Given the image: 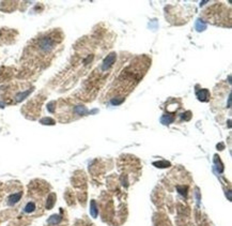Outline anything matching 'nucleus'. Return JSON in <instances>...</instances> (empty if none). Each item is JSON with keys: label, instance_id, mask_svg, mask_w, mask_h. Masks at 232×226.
Segmentation results:
<instances>
[{"label": "nucleus", "instance_id": "obj_11", "mask_svg": "<svg viewBox=\"0 0 232 226\" xmlns=\"http://www.w3.org/2000/svg\"><path fill=\"white\" fill-rule=\"evenodd\" d=\"M75 112H76L78 115H83V114L87 112V110L83 106H77L76 108H75Z\"/></svg>", "mask_w": 232, "mask_h": 226}, {"label": "nucleus", "instance_id": "obj_3", "mask_svg": "<svg viewBox=\"0 0 232 226\" xmlns=\"http://www.w3.org/2000/svg\"><path fill=\"white\" fill-rule=\"evenodd\" d=\"M22 195H23V193H22V192L14 193V194L10 195V197H9V202H8V203H9V205H10V206H13V205H15L16 203H18V200L20 199Z\"/></svg>", "mask_w": 232, "mask_h": 226}, {"label": "nucleus", "instance_id": "obj_8", "mask_svg": "<svg viewBox=\"0 0 232 226\" xmlns=\"http://www.w3.org/2000/svg\"><path fill=\"white\" fill-rule=\"evenodd\" d=\"M90 212H91V216L93 218H96L97 216V208H96V204L94 200L91 202V205H90Z\"/></svg>", "mask_w": 232, "mask_h": 226}, {"label": "nucleus", "instance_id": "obj_5", "mask_svg": "<svg viewBox=\"0 0 232 226\" xmlns=\"http://www.w3.org/2000/svg\"><path fill=\"white\" fill-rule=\"evenodd\" d=\"M197 96H198L199 100L208 101V99H209V91L206 89H201L200 91L197 92Z\"/></svg>", "mask_w": 232, "mask_h": 226}, {"label": "nucleus", "instance_id": "obj_9", "mask_svg": "<svg viewBox=\"0 0 232 226\" xmlns=\"http://www.w3.org/2000/svg\"><path fill=\"white\" fill-rule=\"evenodd\" d=\"M153 165L156 167H159V168H165V167H169L170 163L167 161H159V162H154Z\"/></svg>", "mask_w": 232, "mask_h": 226}, {"label": "nucleus", "instance_id": "obj_6", "mask_svg": "<svg viewBox=\"0 0 232 226\" xmlns=\"http://www.w3.org/2000/svg\"><path fill=\"white\" fill-rule=\"evenodd\" d=\"M61 220H62L61 216H59V214H53V216H51L49 219H48V224L57 225V224H59V223L61 222Z\"/></svg>", "mask_w": 232, "mask_h": 226}, {"label": "nucleus", "instance_id": "obj_1", "mask_svg": "<svg viewBox=\"0 0 232 226\" xmlns=\"http://www.w3.org/2000/svg\"><path fill=\"white\" fill-rule=\"evenodd\" d=\"M53 42L49 38H43V39H41L39 41V48L42 52L47 53V52L53 50Z\"/></svg>", "mask_w": 232, "mask_h": 226}, {"label": "nucleus", "instance_id": "obj_10", "mask_svg": "<svg viewBox=\"0 0 232 226\" xmlns=\"http://www.w3.org/2000/svg\"><path fill=\"white\" fill-rule=\"evenodd\" d=\"M41 123H43V124H48V126H50V124H55V121H53L51 118H44V119L41 120Z\"/></svg>", "mask_w": 232, "mask_h": 226}, {"label": "nucleus", "instance_id": "obj_4", "mask_svg": "<svg viewBox=\"0 0 232 226\" xmlns=\"http://www.w3.org/2000/svg\"><path fill=\"white\" fill-rule=\"evenodd\" d=\"M55 202H56V195L55 194H49V196L47 197V202H46V209L49 210L51 209L55 205Z\"/></svg>", "mask_w": 232, "mask_h": 226}, {"label": "nucleus", "instance_id": "obj_2", "mask_svg": "<svg viewBox=\"0 0 232 226\" xmlns=\"http://www.w3.org/2000/svg\"><path fill=\"white\" fill-rule=\"evenodd\" d=\"M115 61H116V54H110V55H108V56L105 58V60H104L103 62V70H106V69H108V68H110L111 66H113V63H115Z\"/></svg>", "mask_w": 232, "mask_h": 226}, {"label": "nucleus", "instance_id": "obj_7", "mask_svg": "<svg viewBox=\"0 0 232 226\" xmlns=\"http://www.w3.org/2000/svg\"><path fill=\"white\" fill-rule=\"evenodd\" d=\"M34 210H35V204L32 203V202H30V203H28L26 206H25L24 211L26 213H31V212H33Z\"/></svg>", "mask_w": 232, "mask_h": 226}, {"label": "nucleus", "instance_id": "obj_12", "mask_svg": "<svg viewBox=\"0 0 232 226\" xmlns=\"http://www.w3.org/2000/svg\"><path fill=\"white\" fill-rule=\"evenodd\" d=\"M178 191H180V193H181V194H182V195H186V188L185 189H182V188H181V186H178Z\"/></svg>", "mask_w": 232, "mask_h": 226}]
</instances>
